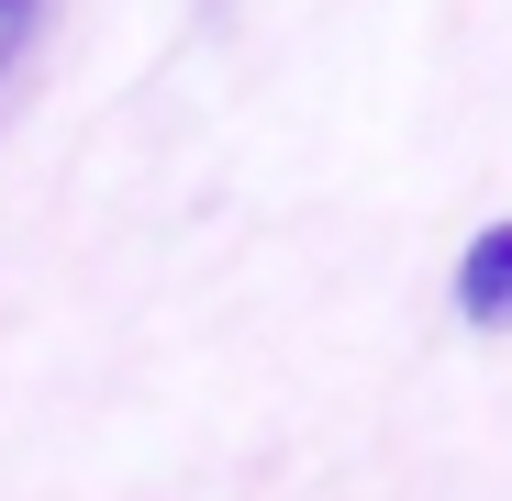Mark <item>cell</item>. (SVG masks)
Returning <instances> with one entry per match:
<instances>
[{"mask_svg": "<svg viewBox=\"0 0 512 501\" xmlns=\"http://www.w3.org/2000/svg\"><path fill=\"white\" fill-rule=\"evenodd\" d=\"M457 312L479 334H512V223L468 234V257H457Z\"/></svg>", "mask_w": 512, "mask_h": 501, "instance_id": "obj_1", "label": "cell"}, {"mask_svg": "<svg viewBox=\"0 0 512 501\" xmlns=\"http://www.w3.org/2000/svg\"><path fill=\"white\" fill-rule=\"evenodd\" d=\"M34 12H45V0H0V67H12V56L34 45Z\"/></svg>", "mask_w": 512, "mask_h": 501, "instance_id": "obj_2", "label": "cell"}]
</instances>
